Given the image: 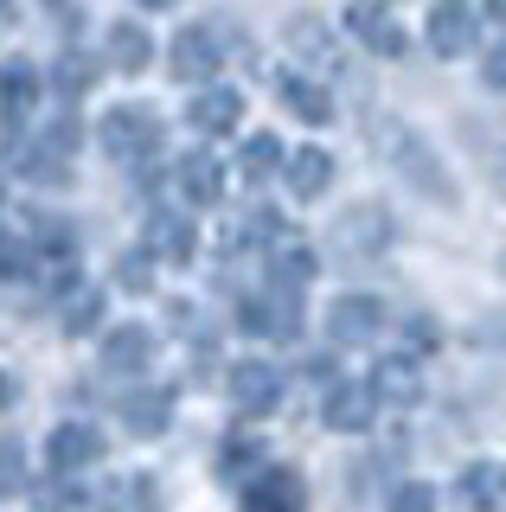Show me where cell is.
I'll return each instance as SVG.
<instances>
[{
	"mask_svg": "<svg viewBox=\"0 0 506 512\" xmlns=\"http://www.w3.org/2000/svg\"><path fill=\"white\" fill-rule=\"evenodd\" d=\"M244 461H257V442L231 436V442H225V474H244Z\"/></svg>",
	"mask_w": 506,
	"mask_h": 512,
	"instance_id": "27",
	"label": "cell"
},
{
	"mask_svg": "<svg viewBox=\"0 0 506 512\" xmlns=\"http://www.w3.org/2000/svg\"><path fill=\"white\" fill-rule=\"evenodd\" d=\"M173 77H180V84H205V77L218 71V39L205 26H186L180 39H173Z\"/></svg>",
	"mask_w": 506,
	"mask_h": 512,
	"instance_id": "8",
	"label": "cell"
},
{
	"mask_svg": "<svg viewBox=\"0 0 506 512\" xmlns=\"http://www.w3.org/2000/svg\"><path fill=\"white\" fill-rule=\"evenodd\" d=\"M231 397H237V410L244 416H270L276 410V397H282V378H276V365H237L231 372Z\"/></svg>",
	"mask_w": 506,
	"mask_h": 512,
	"instance_id": "9",
	"label": "cell"
},
{
	"mask_svg": "<svg viewBox=\"0 0 506 512\" xmlns=\"http://www.w3.org/2000/svg\"><path fill=\"white\" fill-rule=\"evenodd\" d=\"M97 359H103V372H116V378L148 372V359H154V333L141 327V320H129V327H109Z\"/></svg>",
	"mask_w": 506,
	"mask_h": 512,
	"instance_id": "4",
	"label": "cell"
},
{
	"mask_svg": "<svg viewBox=\"0 0 506 512\" xmlns=\"http://www.w3.org/2000/svg\"><path fill=\"white\" fill-rule=\"evenodd\" d=\"M7 397H13V384H7V378H0V404H7Z\"/></svg>",
	"mask_w": 506,
	"mask_h": 512,
	"instance_id": "32",
	"label": "cell"
},
{
	"mask_svg": "<svg viewBox=\"0 0 506 512\" xmlns=\"http://www.w3.org/2000/svg\"><path fill=\"white\" fill-rule=\"evenodd\" d=\"M327 423H334V429H366L372 423V384H334V397H327Z\"/></svg>",
	"mask_w": 506,
	"mask_h": 512,
	"instance_id": "16",
	"label": "cell"
},
{
	"mask_svg": "<svg viewBox=\"0 0 506 512\" xmlns=\"http://www.w3.org/2000/svg\"><path fill=\"white\" fill-rule=\"evenodd\" d=\"M494 13H500V20H506V0H494Z\"/></svg>",
	"mask_w": 506,
	"mask_h": 512,
	"instance_id": "33",
	"label": "cell"
},
{
	"mask_svg": "<svg viewBox=\"0 0 506 512\" xmlns=\"http://www.w3.org/2000/svg\"><path fill=\"white\" fill-rule=\"evenodd\" d=\"M33 263L39 256L20 244V237H0V282H20V276H33Z\"/></svg>",
	"mask_w": 506,
	"mask_h": 512,
	"instance_id": "23",
	"label": "cell"
},
{
	"mask_svg": "<svg viewBox=\"0 0 506 512\" xmlns=\"http://www.w3.org/2000/svg\"><path fill=\"white\" fill-rule=\"evenodd\" d=\"M39 96H45V77L26 58H7V64H0V122H26L39 109Z\"/></svg>",
	"mask_w": 506,
	"mask_h": 512,
	"instance_id": "6",
	"label": "cell"
},
{
	"mask_svg": "<svg viewBox=\"0 0 506 512\" xmlns=\"http://www.w3.org/2000/svg\"><path fill=\"white\" fill-rule=\"evenodd\" d=\"M378 391H391V397H417V378L404 372V359H391L385 372H378Z\"/></svg>",
	"mask_w": 506,
	"mask_h": 512,
	"instance_id": "24",
	"label": "cell"
},
{
	"mask_svg": "<svg viewBox=\"0 0 506 512\" xmlns=\"http://www.w3.org/2000/svg\"><path fill=\"white\" fill-rule=\"evenodd\" d=\"M161 263H186L193 256V224H186L180 212H161V218H148V237H141Z\"/></svg>",
	"mask_w": 506,
	"mask_h": 512,
	"instance_id": "12",
	"label": "cell"
},
{
	"mask_svg": "<svg viewBox=\"0 0 506 512\" xmlns=\"http://www.w3.org/2000/svg\"><path fill=\"white\" fill-rule=\"evenodd\" d=\"M282 167V141L276 135H250L244 141V180H263V173Z\"/></svg>",
	"mask_w": 506,
	"mask_h": 512,
	"instance_id": "21",
	"label": "cell"
},
{
	"mask_svg": "<svg viewBox=\"0 0 506 512\" xmlns=\"http://www.w3.org/2000/svg\"><path fill=\"white\" fill-rule=\"evenodd\" d=\"M103 58L116 64L122 77H141V71H148V58H154L148 26H141V20H116V26L103 32Z\"/></svg>",
	"mask_w": 506,
	"mask_h": 512,
	"instance_id": "7",
	"label": "cell"
},
{
	"mask_svg": "<svg viewBox=\"0 0 506 512\" xmlns=\"http://www.w3.org/2000/svg\"><path fill=\"white\" fill-rule=\"evenodd\" d=\"M468 39H474V32H468V13H462V7H442L436 20H430V45H436L442 58H455Z\"/></svg>",
	"mask_w": 506,
	"mask_h": 512,
	"instance_id": "20",
	"label": "cell"
},
{
	"mask_svg": "<svg viewBox=\"0 0 506 512\" xmlns=\"http://www.w3.org/2000/svg\"><path fill=\"white\" fill-rule=\"evenodd\" d=\"M167 416H173L167 391H129V397H122V423H129V436H161Z\"/></svg>",
	"mask_w": 506,
	"mask_h": 512,
	"instance_id": "13",
	"label": "cell"
},
{
	"mask_svg": "<svg viewBox=\"0 0 506 512\" xmlns=\"http://www.w3.org/2000/svg\"><path fill=\"white\" fill-rule=\"evenodd\" d=\"M372 333H378V301L372 295L334 301V340H372Z\"/></svg>",
	"mask_w": 506,
	"mask_h": 512,
	"instance_id": "17",
	"label": "cell"
},
{
	"mask_svg": "<svg viewBox=\"0 0 506 512\" xmlns=\"http://www.w3.org/2000/svg\"><path fill=\"white\" fill-rule=\"evenodd\" d=\"M0 20H13V0H0Z\"/></svg>",
	"mask_w": 506,
	"mask_h": 512,
	"instance_id": "31",
	"label": "cell"
},
{
	"mask_svg": "<svg viewBox=\"0 0 506 512\" xmlns=\"http://www.w3.org/2000/svg\"><path fill=\"white\" fill-rule=\"evenodd\" d=\"M97 148H103L109 160H122V167H135V160H154V154H161V116H154V109H141V103L103 109Z\"/></svg>",
	"mask_w": 506,
	"mask_h": 512,
	"instance_id": "1",
	"label": "cell"
},
{
	"mask_svg": "<svg viewBox=\"0 0 506 512\" xmlns=\"http://www.w3.org/2000/svg\"><path fill=\"white\" fill-rule=\"evenodd\" d=\"M173 180H180V192L193 205H218V192H225V173H218L212 154H186L180 167H173Z\"/></svg>",
	"mask_w": 506,
	"mask_h": 512,
	"instance_id": "11",
	"label": "cell"
},
{
	"mask_svg": "<svg viewBox=\"0 0 506 512\" xmlns=\"http://www.w3.org/2000/svg\"><path fill=\"white\" fill-rule=\"evenodd\" d=\"M20 487V442H0V493Z\"/></svg>",
	"mask_w": 506,
	"mask_h": 512,
	"instance_id": "25",
	"label": "cell"
},
{
	"mask_svg": "<svg viewBox=\"0 0 506 512\" xmlns=\"http://www.w3.org/2000/svg\"><path fill=\"white\" fill-rule=\"evenodd\" d=\"M148 263H154V250H148V244L129 250V256H122V269H116V282L129 288V295H148V282H154V269H148Z\"/></svg>",
	"mask_w": 506,
	"mask_h": 512,
	"instance_id": "22",
	"label": "cell"
},
{
	"mask_svg": "<svg viewBox=\"0 0 506 512\" xmlns=\"http://www.w3.org/2000/svg\"><path fill=\"white\" fill-rule=\"evenodd\" d=\"M58 308H65V333H71V340H90V333L103 327V288L97 282H71L65 295H58Z\"/></svg>",
	"mask_w": 506,
	"mask_h": 512,
	"instance_id": "10",
	"label": "cell"
},
{
	"mask_svg": "<svg viewBox=\"0 0 506 512\" xmlns=\"http://www.w3.org/2000/svg\"><path fill=\"white\" fill-rule=\"evenodd\" d=\"M289 192L295 199H314V192H327V180H334V154H321V148H302V154H289Z\"/></svg>",
	"mask_w": 506,
	"mask_h": 512,
	"instance_id": "15",
	"label": "cell"
},
{
	"mask_svg": "<svg viewBox=\"0 0 506 512\" xmlns=\"http://www.w3.org/2000/svg\"><path fill=\"white\" fill-rule=\"evenodd\" d=\"M237 116H244V96L231 84H205L193 103H186V122H193V135H231Z\"/></svg>",
	"mask_w": 506,
	"mask_h": 512,
	"instance_id": "5",
	"label": "cell"
},
{
	"mask_svg": "<svg viewBox=\"0 0 506 512\" xmlns=\"http://www.w3.org/2000/svg\"><path fill=\"white\" fill-rule=\"evenodd\" d=\"M340 244L346 250H359V244H385V237H391V224H385V212H378V205H359V212L353 218H340Z\"/></svg>",
	"mask_w": 506,
	"mask_h": 512,
	"instance_id": "19",
	"label": "cell"
},
{
	"mask_svg": "<svg viewBox=\"0 0 506 512\" xmlns=\"http://www.w3.org/2000/svg\"><path fill=\"white\" fill-rule=\"evenodd\" d=\"M282 103H289L302 122H327V116H334L327 90H321V84H308V77H282Z\"/></svg>",
	"mask_w": 506,
	"mask_h": 512,
	"instance_id": "18",
	"label": "cell"
},
{
	"mask_svg": "<svg viewBox=\"0 0 506 512\" xmlns=\"http://www.w3.org/2000/svg\"><path fill=\"white\" fill-rule=\"evenodd\" d=\"M135 7H148V13H161V7H180V0H135Z\"/></svg>",
	"mask_w": 506,
	"mask_h": 512,
	"instance_id": "29",
	"label": "cell"
},
{
	"mask_svg": "<svg viewBox=\"0 0 506 512\" xmlns=\"http://www.w3.org/2000/svg\"><path fill=\"white\" fill-rule=\"evenodd\" d=\"M244 506H302V474H289V468H263V474H250Z\"/></svg>",
	"mask_w": 506,
	"mask_h": 512,
	"instance_id": "14",
	"label": "cell"
},
{
	"mask_svg": "<svg viewBox=\"0 0 506 512\" xmlns=\"http://www.w3.org/2000/svg\"><path fill=\"white\" fill-rule=\"evenodd\" d=\"M487 84H506V52H494V64H487Z\"/></svg>",
	"mask_w": 506,
	"mask_h": 512,
	"instance_id": "28",
	"label": "cell"
},
{
	"mask_svg": "<svg viewBox=\"0 0 506 512\" xmlns=\"http://www.w3.org/2000/svg\"><path fill=\"white\" fill-rule=\"evenodd\" d=\"M372 135H378V141H385V154H391V160H398V173H410V180H417V186H430V192H436V199H449V180H442V173L430 167V148H423V141H417V135H404V128H391V122H378V128H372Z\"/></svg>",
	"mask_w": 506,
	"mask_h": 512,
	"instance_id": "3",
	"label": "cell"
},
{
	"mask_svg": "<svg viewBox=\"0 0 506 512\" xmlns=\"http://www.w3.org/2000/svg\"><path fill=\"white\" fill-rule=\"evenodd\" d=\"M0 205H7V167H0Z\"/></svg>",
	"mask_w": 506,
	"mask_h": 512,
	"instance_id": "30",
	"label": "cell"
},
{
	"mask_svg": "<svg viewBox=\"0 0 506 512\" xmlns=\"http://www.w3.org/2000/svg\"><path fill=\"white\" fill-rule=\"evenodd\" d=\"M90 77H97V64H58V84H65V96H84Z\"/></svg>",
	"mask_w": 506,
	"mask_h": 512,
	"instance_id": "26",
	"label": "cell"
},
{
	"mask_svg": "<svg viewBox=\"0 0 506 512\" xmlns=\"http://www.w3.org/2000/svg\"><path fill=\"white\" fill-rule=\"evenodd\" d=\"M103 429L90 423V416H65V423L45 436V474H58V480H71V474H90L103 461Z\"/></svg>",
	"mask_w": 506,
	"mask_h": 512,
	"instance_id": "2",
	"label": "cell"
}]
</instances>
